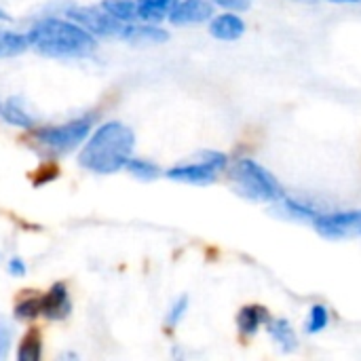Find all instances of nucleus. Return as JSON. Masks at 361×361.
Wrapping results in <instances>:
<instances>
[{
    "label": "nucleus",
    "instance_id": "obj_1",
    "mask_svg": "<svg viewBox=\"0 0 361 361\" xmlns=\"http://www.w3.org/2000/svg\"><path fill=\"white\" fill-rule=\"evenodd\" d=\"M135 146V133L129 125L110 121L104 123L85 144L78 163L97 173V176H110L127 167L131 152Z\"/></svg>",
    "mask_w": 361,
    "mask_h": 361
},
{
    "label": "nucleus",
    "instance_id": "obj_2",
    "mask_svg": "<svg viewBox=\"0 0 361 361\" xmlns=\"http://www.w3.org/2000/svg\"><path fill=\"white\" fill-rule=\"evenodd\" d=\"M27 42L34 51L47 57H87L95 51V36L87 32L76 21L68 19H40L25 34Z\"/></svg>",
    "mask_w": 361,
    "mask_h": 361
},
{
    "label": "nucleus",
    "instance_id": "obj_3",
    "mask_svg": "<svg viewBox=\"0 0 361 361\" xmlns=\"http://www.w3.org/2000/svg\"><path fill=\"white\" fill-rule=\"evenodd\" d=\"M228 178L237 195L254 203H277L286 195L277 178L254 159H237L228 167Z\"/></svg>",
    "mask_w": 361,
    "mask_h": 361
},
{
    "label": "nucleus",
    "instance_id": "obj_4",
    "mask_svg": "<svg viewBox=\"0 0 361 361\" xmlns=\"http://www.w3.org/2000/svg\"><path fill=\"white\" fill-rule=\"evenodd\" d=\"M95 118H97L95 114H85L63 125L40 127L34 131V140L53 154H68L89 137Z\"/></svg>",
    "mask_w": 361,
    "mask_h": 361
},
{
    "label": "nucleus",
    "instance_id": "obj_5",
    "mask_svg": "<svg viewBox=\"0 0 361 361\" xmlns=\"http://www.w3.org/2000/svg\"><path fill=\"white\" fill-rule=\"evenodd\" d=\"M228 167V157L218 150H205L195 161L180 163L171 169H167V178L182 184H195V186H207L216 182V178Z\"/></svg>",
    "mask_w": 361,
    "mask_h": 361
},
{
    "label": "nucleus",
    "instance_id": "obj_6",
    "mask_svg": "<svg viewBox=\"0 0 361 361\" xmlns=\"http://www.w3.org/2000/svg\"><path fill=\"white\" fill-rule=\"evenodd\" d=\"M311 224L324 239H330V241L353 239L361 235V209L319 212Z\"/></svg>",
    "mask_w": 361,
    "mask_h": 361
},
{
    "label": "nucleus",
    "instance_id": "obj_7",
    "mask_svg": "<svg viewBox=\"0 0 361 361\" xmlns=\"http://www.w3.org/2000/svg\"><path fill=\"white\" fill-rule=\"evenodd\" d=\"M68 19L82 25L93 36H123L127 23L112 17L104 6H72L68 8Z\"/></svg>",
    "mask_w": 361,
    "mask_h": 361
},
{
    "label": "nucleus",
    "instance_id": "obj_8",
    "mask_svg": "<svg viewBox=\"0 0 361 361\" xmlns=\"http://www.w3.org/2000/svg\"><path fill=\"white\" fill-rule=\"evenodd\" d=\"M212 17H214V2L212 0H180L167 19L173 25H192V23L209 21Z\"/></svg>",
    "mask_w": 361,
    "mask_h": 361
},
{
    "label": "nucleus",
    "instance_id": "obj_9",
    "mask_svg": "<svg viewBox=\"0 0 361 361\" xmlns=\"http://www.w3.org/2000/svg\"><path fill=\"white\" fill-rule=\"evenodd\" d=\"M72 302L68 288L63 283H53L51 290L40 296V315L47 317L49 322H61L70 315Z\"/></svg>",
    "mask_w": 361,
    "mask_h": 361
},
{
    "label": "nucleus",
    "instance_id": "obj_10",
    "mask_svg": "<svg viewBox=\"0 0 361 361\" xmlns=\"http://www.w3.org/2000/svg\"><path fill=\"white\" fill-rule=\"evenodd\" d=\"M245 23L235 11H224L209 19V34L224 42H235L243 36Z\"/></svg>",
    "mask_w": 361,
    "mask_h": 361
},
{
    "label": "nucleus",
    "instance_id": "obj_11",
    "mask_svg": "<svg viewBox=\"0 0 361 361\" xmlns=\"http://www.w3.org/2000/svg\"><path fill=\"white\" fill-rule=\"evenodd\" d=\"M123 40L127 42H135V44H159V42H165L169 40V34L167 30L159 27L157 23H127L125 30H123Z\"/></svg>",
    "mask_w": 361,
    "mask_h": 361
},
{
    "label": "nucleus",
    "instance_id": "obj_12",
    "mask_svg": "<svg viewBox=\"0 0 361 361\" xmlns=\"http://www.w3.org/2000/svg\"><path fill=\"white\" fill-rule=\"evenodd\" d=\"M271 322V315L260 305H247L237 315V328L243 336H254L262 326Z\"/></svg>",
    "mask_w": 361,
    "mask_h": 361
},
{
    "label": "nucleus",
    "instance_id": "obj_13",
    "mask_svg": "<svg viewBox=\"0 0 361 361\" xmlns=\"http://www.w3.org/2000/svg\"><path fill=\"white\" fill-rule=\"evenodd\" d=\"M137 2V19L146 23H161L169 17L173 6L180 0H135Z\"/></svg>",
    "mask_w": 361,
    "mask_h": 361
},
{
    "label": "nucleus",
    "instance_id": "obj_14",
    "mask_svg": "<svg viewBox=\"0 0 361 361\" xmlns=\"http://www.w3.org/2000/svg\"><path fill=\"white\" fill-rule=\"evenodd\" d=\"M267 330H269V336L273 338V343L279 345L286 353L298 349V336L288 319H271L267 324Z\"/></svg>",
    "mask_w": 361,
    "mask_h": 361
},
{
    "label": "nucleus",
    "instance_id": "obj_15",
    "mask_svg": "<svg viewBox=\"0 0 361 361\" xmlns=\"http://www.w3.org/2000/svg\"><path fill=\"white\" fill-rule=\"evenodd\" d=\"M275 209H279L281 216L290 218V220H296V222H313L319 214V209L307 205V203H300V201H294L290 197H281L277 203H275Z\"/></svg>",
    "mask_w": 361,
    "mask_h": 361
},
{
    "label": "nucleus",
    "instance_id": "obj_16",
    "mask_svg": "<svg viewBox=\"0 0 361 361\" xmlns=\"http://www.w3.org/2000/svg\"><path fill=\"white\" fill-rule=\"evenodd\" d=\"M27 47H30V42H27L25 34L0 27V59H8V57L21 55Z\"/></svg>",
    "mask_w": 361,
    "mask_h": 361
},
{
    "label": "nucleus",
    "instance_id": "obj_17",
    "mask_svg": "<svg viewBox=\"0 0 361 361\" xmlns=\"http://www.w3.org/2000/svg\"><path fill=\"white\" fill-rule=\"evenodd\" d=\"M2 118H4L8 125H15V127L34 129V118L25 112V108L19 104L17 97H8V99L2 104Z\"/></svg>",
    "mask_w": 361,
    "mask_h": 361
},
{
    "label": "nucleus",
    "instance_id": "obj_18",
    "mask_svg": "<svg viewBox=\"0 0 361 361\" xmlns=\"http://www.w3.org/2000/svg\"><path fill=\"white\" fill-rule=\"evenodd\" d=\"M102 6L123 23H133L137 19V2L135 0H104Z\"/></svg>",
    "mask_w": 361,
    "mask_h": 361
},
{
    "label": "nucleus",
    "instance_id": "obj_19",
    "mask_svg": "<svg viewBox=\"0 0 361 361\" xmlns=\"http://www.w3.org/2000/svg\"><path fill=\"white\" fill-rule=\"evenodd\" d=\"M42 357V341H40V334L36 330H30L19 349H17V360L19 361H38Z\"/></svg>",
    "mask_w": 361,
    "mask_h": 361
},
{
    "label": "nucleus",
    "instance_id": "obj_20",
    "mask_svg": "<svg viewBox=\"0 0 361 361\" xmlns=\"http://www.w3.org/2000/svg\"><path fill=\"white\" fill-rule=\"evenodd\" d=\"M127 171H129L133 178L142 180V182H152V180H157V178L161 176L159 165L152 163V161H146V159H129Z\"/></svg>",
    "mask_w": 361,
    "mask_h": 361
},
{
    "label": "nucleus",
    "instance_id": "obj_21",
    "mask_svg": "<svg viewBox=\"0 0 361 361\" xmlns=\"http://www.w3.org/2000/svg\"><path fill=\"white\" fill-rule=\"evenodd\" d=\"M330 324V313H328V307L324 305H313L309 309V317H307V324H305V330L309 334H319L328 328Z\"/></svg>",
    "mask_w": 361,
    "mask_h": 361
},
{
    "label": "nucleus",
    "instance_id": "obj_22",
    "mask_svg": "<svg viewBox=\"0 0 361 361\" xmlns=\"http://www.w3.org/2000/svg\"><path fill=\"white\" fill-rule=\"evenodd\" d=\"M40 315V296H27L15 305V317L21 322L36 319Z\"/></svg>",
    "mask_w": 361,
    "mask_h": 361
},
{
    "label": "nucleus",
    "instance_id": "obj_23",
    "mask_svg": "<svg viewBox=\"0 0 361 361\" xmlns=\"http://www.w3.org/2000/svg\"><path fill=\"white\" fill-rule=\"evenodd\" d=\"M186 311H188V296H180L173 305H171V309H169V313H167V326L169 328H176L180 322H182V317L186 315Z\"/></svg>",
    "mask_w": 361,
    "mask_h": 361
},
{
    "label": "nucleus",
    "instance_id": "obj_24",
    "mask_svg": "<svg viewBox=\"0 0 361 361\" xmlns=\"http://www.w3.org/2000/svg\"><path fill=\"white\" fill-rule=\"evenodd\" d=\"M11 345H13V328L6 319H0V361L8 357Z\"/></svg>",
    "mask_w": 361,
    "mask_h": 361
},
{
    "label": "nucleus",
    "instance_id": "obj_25",
    "mask_svg": "<svg viewBox=\"0 0 361 361\" xmlns=\"http://www.w3.org/2000/svg\"><path fill=\"white\" fill-rule=\"evenodd\" d=\"M212 2L216 6H222L224 11H235V13L245 11L250 6V0H212Z\"/></svg>",
    "mask_w": 361,
    "mask_h": 361
},
{
    "label": "nucleus",
    "instance_id": "obj_26",
    "mask_svg": "<svg viewBox=\"0 0 361 361\" xmlns=\"http://www.w3.org/2000/svg\"><path fill=\"white\" fill-rule=\"evenodd\" d=\"M6 271H8V275H11V277H23V275L27 273V269H25V264H23V260H21V258H11V260H8Z\"/></svg>",
    "mask_w": 361,
    "mask_h": 361
},
{
    "label": "nucleus",
    "instance_id": "obj_27",
    "mask_svg": "<svg viewBox=\"0 0 361 361\" xmlns=\"http://www.w3.org/2000/svg\"><path fill=\"white\" fill-rule=\"evenodd\" d=\"M330 2H336V4H360L361 0H330Z\"/></svg>",
    "mask_w": 361,
    "mask_h": 361
},
{
    "label": "nucleus",
    "instance_id": "obj_28",
    "mask_svg": "<svg viewBox=\"0 0 361 361\" xmlns=\"http://www.w3.org/2000/svg\"><path fill=\"white\" fill-rule=\"evenodd\" d=\"M0 21H11V15H8L2 6H0Z\"/></svg>",
    "mask_w": 361,
    "mask_h": 361
},
{
    "label": "nucleus",
    "instance_id": "obj_29",
    "mask_svg": "<svg viewBox=\"0 0 361 361\" xmlns=\"http://www.w3.org/2000/svg\"><path fill=\"white\" fill-rule=\"evenodd\" d=\"M294 2H317V0H294Z\"/></svg>",
    "mask_w": 361,
    "mask_h": 361
},
{
    "label": "nucleus",
    "instance_id": "obj_30",
    "mask_svg": "<svg viewBox=\"0 0 361 361\" xmlns=\"http://www.w3.org/2000/svg\"><path fill=\"white\" fill-rule=\"evenodd\" d=\"M0 116H2V104H0Z\"/></svg>",
    "mask_w": 361,
    "mask_h": 361
}]
</instances>
